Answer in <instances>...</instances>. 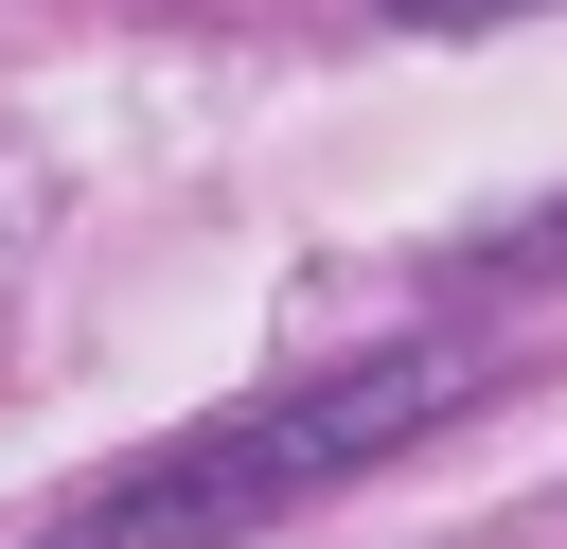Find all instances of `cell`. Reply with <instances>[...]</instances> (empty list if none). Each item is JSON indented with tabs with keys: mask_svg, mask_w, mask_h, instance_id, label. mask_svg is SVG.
<instances>
[{
	"mask_svg": "<svg viewBox=\"0 0 567 549\" xmlns=\"http://www.w3.org/2000/svg\"><path fill=\"white\" fill-rule=\"evenodd\" d=\"M443 407H461V354H337V372H266V390H230L213 425H177V443L106 460L35 549H248L266 514H301V496L372 478V460H390V443H425Z\"/></svg>",
	"mask_w": 567,
	"mask_h": 549,
	"instance_id": "obj_1",
	"label": "cell"
},
{
	"mask_svg": "<svg viewBox=\"0 0 567 549\" xmlns=\"http://www.w3.org/2000/svg\"><path fill=\"white\" fill-rule=\"evenodd\" d=\"M372 18H408V35H496V18H532V0H372Z\"/></svg>",
	"mask_w": 567,
	"mask_h": 549,
	"instance_id": "obj_2",
	"label": "cell"
}]
</instances>
